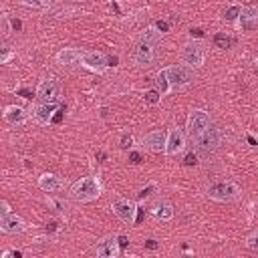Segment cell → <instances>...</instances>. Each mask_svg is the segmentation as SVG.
<instances>
[{"label": "cell", "mask_w": 258, "mask_h": 258, "mask_svg": "<svg viewBox=\"0 0 258 258\" xmlns=\"http://www.w3.org/2000/svg\"><path fill=\"white\" fill-rule=\"evenodd\" d=\"M58 111V103H46V101H38L32 105L30 109V117L38 123V125H48L52 123L54 113Z\"/></svg>", "instance_id": "obj_9"}, {"label": "cell", "mask_w": 258, "mask_h": 258, "mask_svg": "<svg viewBox=\"0 0 258 258\" xmlns=\"http://www.w3.org/2000/svg\"><path fill=\"white\" fill-rule=\"evenodd\" d=\"M103 194V183L97 175H85L81 179H77L71 189H69V196L71 200L75 202H81V204H87V202H93L97 200L99 196Z\"/></svg>", "instance_id": "obj_1"}, {"label": "cell", "mask_w": 258, "mask_h": 258, "mask_svg": "<svg viewBox=\"0 0 258 258\" xmlns=\"http://www.w3.org/2000/svg\"><path fill=\"white\" fill-rule=\"evenodd\" d=\"M153 26L161 32V34H165L167 30H169V26H167V22H163V20H157V22H153Z\"/></svg>", "instance_id": "obj_32"}, {"label": "cell", "mask_w": 258, "mask_h": 258, "mask_svg": "<svg viewBox=\"0 0 258 258\" xmlns=\"http://www.w3.org/2000/svg\"><path fill=\"white\" fill-rule=\"evenodd\" d=\"M157 240H153V238H149V240H145V248L147 250H157Z\"/></svg>", "instance_id": "obj_35"}, {"label": "cell", "mask_w": 258, "mask_h": 258, "mask_svg": "<svg viewBox=\"0 0 258 258\" xmlns=\"http://www.w3.org/2000/svg\"><path fill=\"white\" fill-rule=\"evenodd\" d=\"M222 141V131L216 127H210L206 133H202L198 139H194V145L200 153H212Z\"/></svg>", "instance_id": "obj_10"}, {"label": "cell", "mask_w": 258, "mask_h": 258, "mask_svg": "<svg viewBox=\"0 0 258 258\" xmlns=\"http://www.w3.org/2000/svg\"><path fill=\"white\" fill-rule=\"evenodd\" d=\"M60 117H62V109H58V111L54 113V117H52V123H58V121H60Z\"/></svg>", "instance_id": "obj_38"}, {"label": "cell", "mask_w": 258, "mask_h": 258, "mask_svg": "<svg viewBox=\"0 0 258 258\" xmlns=\"http://www.w3.org/2000/svg\"><path fill=\"white\" fill-rule=\"evenodd\" d=\"M155 87H157V91H159L161 95H167V93L171 91L169 81H167V75H165V69H161V71L155 75Z\"/></svg>", "instance_id": "obj_22"}, {"label": "cell", "mask_w": 258, "mask_h": 258, "mask_svg": "<svg viewBox=\"0 0 258 258\" xmlns=\"http://www.w3.org/2000/svg\"><path fill=\"white\" fill-rule=\"evenodd\" d=\"M189 34H191V38H194V36H196V38H202V36H204V32H202L200 28H191Z\"/></svg>", "instance_id": "obj_36"}, {"label": "cell", "mask_w": 258, "mask_h": 258, "mask_svg": "<svg viewBox=\"0 0 258 258\" xmlns=\"http://www.w3.org/2000/svg\"><path fill=\"white\" fill-rule=\"evenodd\" d=\"M12 210H10V204L6 202V200H2L0 202V216H6V214H10Z\"/></svg>", "instance_id": "obj_33"}, {"label": "cell", "mask_w": 258, "mask_h": 258, "mask_svg": "<svg viewBox=\"0 0 258 258\" xmlns=\"http://www.w3.org/2000/svg\"><path fill=\"white\" fill-rule=\"evenodd\" d=\"M24 6H30V8H46L52 0H20Z\"/></svg>", "instance_id": "obj_28"}, {"label": "cell", "mask_w": 258, "mask_h": 258, "mask_svg": "<svg viewBox=\"0 0 258 258\" xmlns=\"http://www.w3.org/2000/svg\"><path fill=\"white\" fill-rule=\"evenodd\" d=\"M18 93H20V95H22V97H24V99H30V95H32V93H30V91H28V89H20V91H18Z\"/></svg>", "instance_id": "obj_39"}, {"label": "cell", "mask_w": 258, "mask_h": 258, "mask_svg": "<svg viewBox=\"0 0 258 258\" xmlns=\"http://www.w3.org/2000/svg\"><path fill=\"white\" fill-rule=\"evenodd\" d=\"M129 161L131 163H141V153H137V151H129Z\"/></svg>", "instance_id": "obj_34"}, {"label": "cell", "mask_w": 258, "mask_h": 258, "mask_svg": "<svg viewBox=\"0 0 258 258\" xmlns=\"http://www.w3.org/2000/svg\"><path fill=\"white\" fill-rule=\"evenodd\" d=\"M151 214L161 220V222H169L173 218V206L167 202V200H157L153 206H151Z\"/></svg>", "instance_id": "obj_20"}, {"label": "cell", "mask_w": 258, "mask_h": 258, "mask_svg": "<svg viewBox=\"0 0 258 258\" xmlns=\"http://www.w3.org/2000/svg\"><path fill=\"white\" fill-rule=\"evenodd\" d=\"M105 157H107V155H105V151H97V159H101V161H103Z\"/></svg>", "instance_id": "obj_41"}, {"label": "cell", "mask_w": 258, "mask_h": 258, "mask_svg": "<svg viewBox=\"0 0 258 258\" xmlns=\"http://www.w3.org/2000/svg\"><path fill=\"white\" fill-rule=\"evenodd\" d=\"M153 191V185H147V187H141L139 191H137V200H143V198H147L149 194Z\"/></svg>", "instance_id": "obj_31"}, {"label": "cell", "mask_w": 258, "mask_h": 258, "mask_svg": "<svg viewBox=\"0 0 258 258\" xmlns=\"http://www.w3.org/2000/svg\"><path fill=\"white\" fill-rule=\"evenodd\" d=\"M117 240H119V246H121V248H125V246L129 244V242H127V236H123V234H121V236H117Z\"/></svg>", "instance_id": "obj_37"}, {"label": "cell", "mask_w": 258, "mask_h": 258, "mask_svg": "<svg viewBox=\"0 0 258 258\" xmlns=\"http://www.w3.org/2000/svg\"><path fill=\"white\" fill-rule=\"evenodd\" d=\"M133 143H135V139H133V135H129V133H123V135H121V139H119L121 149H127V151H131V149H133Z\"/></svg>", "instance_id": "obj_26"}, {"label": "cell", "mask_w": 258, "mask_h": 258, "mask_svg": "<svg viewBox=\"0 0 258 258\" xmlns=\"http://www.w3.org/2000/svg\"><path fill=\"white\" fill-rule=\"evenodd\" d=\"M12 28H14L16 32H18V30L22 28V24H20V20H12Z\"/></svg>", "instance_id": "obj_40"}, {"label": "cell", "mask_w": 258, "mask_h": 258, "mask_svg": "<svg viewBox=\"0 0 258 258\" xmlns=\"http://www.w3.org/2000/svg\"><path fill=\"white\" fill-rule=\"evenodd\" d=\"M210 129V115L204 109H194L187 115V123H185V135L194 141L198 139L202 133H206Z\"/></svg>", "instance_id": "obj_4"}, {"label": "cell", "mask_w": 258, "mask_h": 258, "mask_svg": "<svg viewBox=\"0 0 258 258\" xmlns=\"http://www.w3.org/2000/svg\"><path fill=\"white\" fill-rule=\"evenodd\" d=\"M256 73H258V67H256Z\"/></svg>", "instance_id": "obj_42"}, {"label": "cell", "mask_w": 258, "mask_h": 258, "mask_svg": "<svg viewBox=\"0 0 258 258\" xmlns=\"http://www.w3.org/2000/svg\"><path fill=\"white\" fill-rule=\"evenodd\" d=\"M204 58H206V52H204L202 42L189 40V42L183 44V48H181V62H185L187 67H191L196 71V69H200L204 64Z\"/></svg>", "instance_id": "obj_5"}, {"label": "cell", "mask_w": 258, "mask_h": 258, "mask_svg": "<svg viewBox=\"0 0 258 258\" xmlns=\"http://www.w3.org/2000/svg\"><path fill=\"white\" fill-rule=\"evenodd\" d=\"M111 210L113 214L123 222V224H135V216H137V206L135 202L127 200V198H117L113 204H111Z\"/></svg>", "instance_id": "obj_8"}, {"label": "cell", "mask_w": 258, "mask_h": 258, "mask_svg": "<svg viewBox=\"0 0 258 258\" xmlns=\"http://www.w3.org/2000/svg\"><path fill=\"white\" fill-rule=\"evenodd\" d=\"M26 230V222L22 216L18 214H6V216H0V232L2 234H22Z\"/></svg>", "instance_id": "obj_13"}, {"label": "cell", "mask_w": 258, "mask_h": 258, "mask_svg": "<svg viewBox=\"0 0 258 258\" xmlns=\"http://www.w3.org/2000/svg\"><path fill=\"white\" fill-rule=\"evenodd\" d=\"M81 54H83V50H79V48H60L56 52L54 60L60 67H75L81 62Z\"/></svg>", "instance_id": "obj_17"}, {"label": "cell", "mask_w": 258, "mask_h": 258, "mask_svg": "<svg viewBox=\"0 0 258 258\" xmlns=\"http://www.w3.org/2000/svg\"><path fill=\"white\" fill-rule=\"evenodd\" d=\"M95 254L99 258H117L121 254V246L117 236H105L95 244Z\"/></svg>", "instance_id": "obj_12"}, {"label": "cell", "mask_w": 258, "mask_h": 258, "mask_svg": "<svg viewBox=\"0 0 258 258\" xmlns=\"http://www.w3.org/2000/svg\"><path fill=\"white\" fill-rule=\"evenodd\" d=\"M183 147H185V133H183V129H179V127H171L169 131H167V139H165V155H177V153H181L183 151Z\"/></svg>", "instance_id": "obj_11"}, {"label": "cell", "mask_w": 258, "mask_h": 258, "mask_svg": "<svg viewBox=\"0 0 258 258\" xmlns=\"http://www.w3.org/2000/svg\"><path fill=\"white\" fill-rule=\"evenodd\" d=\"M246 248H250V250L258 252V228H256V230H252V232L246 236Z\"/></svg>", "instance_id": "obj_25"}, {"label": "cell", "mask_w": 258, "mask_h": 258, "mask_svg": "<svg viewBox=\"0 0 258 258\" xmlns=\"http://www.w3.org/2000/svg\"><path fill=\"white\" fill-rule=\"evenodd\" d=\"M230 44H232V38H230L226 32H218V34L214 36V46H216V48L226 50V48H230Z\"/></svg>", "instance_id": "obj_23"}, {"label": "cell", "mask_w": 258, "mask_h": 258, "mask_svg": "<svg viewBox=\"0 0 258 258\" xmlns=\"http://www.w3.org/2000/svg\"><path fill=\"white\" fill-rule=\"evenodd\" d=\"M58 93H60V87H58V81L48 75V77H42L38 87H36V97L38 101H46V103H58Z\"/></svg>", "instance_id": "obj_7"}, {"label": "cell", "mask_w": 258, "mask_h": 258, "mask_svg": "<svg viewBox=\"0 0 258 258\" xmlns=\"http://www.w3.org/2000/svg\"><path fill=\"white\" fill-rule=\"evenodd\" d=\"M26 119H28V113L20 105H8L4 109V121L10 123V125H22Z\"/></svg>", "instance_id": "obj_18"}, {"label": "cell", "mask_w": 258, "mask_h": 258, "mask_svg": "<svg viewBox=\"0 0 258 258\" xmlns=\"http://www.w3.org/2000/svg\"><path fill=\"white\" fill-rule=\"evenodd\" d=\"M165 139H167V133H163L161 129H153L143 137V145L153 153H161L165 151Z\"/></svg>", "instance_id": "obj_15"}, {"label": "cell", "mask_w": 258, "mask_h": 258, "mask_svg": "<svg viewBox=\"0 0 258 258\" xmlns=\"http://www.w3.org/2000/svg\"><path fill=\"white\" fill-rule=\"evenodd\" d=\"M242 194L240 185L232 179H224V181H216L212 183L208 189H206V196L214 202H220V204H228V202H234L238 200Z\"/></svg>", "instance_id": "obj_2"}, {"label": "cell", "mask_w": 258, "mask_h": 258, "mask_svg": "<svg viewBox=\"0 0 258 258\" xmlns=\"http://www.w3.org/2000/svg\"><path fill=\"white\" fill-rule=\"evenodd\" d=\"M81 67L91 71V73H97L101 75L107 67H109V56L99 52V50H83L81 54Z\"/></svg>", "instance_id": "obj_6"}, {"label": "cell", "mask_w": 258, "mask_h": 258, "mask_svg": "<svg viewBox=\"0 0 258 258\" xmlns=\"http://www.w3.org/2000/svg\"><path fill=\"white\" fill-rule=\"evenodd\" d=\"M240 10H242L240 6H230V8L224 12V18H226L228 22H234V20L240 16Z\"/></svg>", "instance_id": "obj_27"}, {"label": "cell", "mask_w": 258, "mask_h": 258, "mask_svg": "<svg viewBox=\"0 0 258 258\" xmlns=\"http://www.w3.org/2000/svg\"><path fill=\"white\" fill-rule=\"evenodd\" d=\"M238 20H240V26H242L244 30L256 28V26H258V8H256V6H244V8L240 10Z\"/></svg>", "instance_id": "obj_19"}, {"label": "cell", "mask_w": 258, "mask_h": 258, "mask_svg": "<svg viewBox=\"0 0 258 258\" xmlns=\"http://www.w3.org/2000/svg\"><path fill=\"white\" fill-rule=\"evenodd\" d=\"M165 75H167V81H169L171 89H183L194 81V69L187 67L185 62L165 67Z\"/></svg>", "instance_id": "obj_3"}, {"label": "cell", "mask_w": 258, "mask_h": 258, "mask_svg": "<svg viewBox=\"0 0 258 258\" xmlns=\"http://www.w3.org/2000/svg\"><path fill=\"white\" fill-rule=\"evenodd\" d=\"M155 58V44L151 42H145V40H139L135 50H133V60L139 64V67H147L151 64Z\"/></svg>", "instance_id": "obj_14"}, {"label": "cell", "mask_w": 258, "mask_h": 258, "mask_svg": "<svg viewBox=\"0 0 258 258\" xmlns=\"http://www.w3.org/2000/svg\"><path fill=\"white\" fill-rule=\"evenodd\" d=\"M12 54H14V52H12V50H10L8 46H2V54H0V64H6V62H8L10 58H12Z\"/></svg>", "instance_id": "obj_29"}, {"label": "cell", "mask_w": 258, "mask_h": 258, "mask_svg": "<svg viewBox=\"0 0 258 258\" xmlns=\"http://www.w3.org/2000/svg\"><path fill=\"white\" fill-rule=\"evenodd\" d=\"M198 163V153H187L185 155V159H183V165H187V167H191V165H196Z\"/></svg>", "instance_id": "obj_30"}, {"label": "cell", "mask_w": 258, "mask_h": 258, "mask_svg": "<svg viewBox=\"0 0 258 258\" xmlns=\"http://www.w3.org/2000/svg\"><path fill=\"white\" fill-rule=\"evenodd\" d=\"M38 187L42 191H46V194H56V191L64 189V183L56 173H42L38 177Z\"/></svg>", "instance_id": "obj_16"}, {"label": "cell", "mask_w": 258, "mask_h": 258, "mask_svg": "<svg viewBox=\"0 0 258 258\" xmlns=\"http://www.w3.org/2000/svg\"><path fill=\"white\" fill-rule=\"evenodd\" d=\"M161 38H163V34L151 24V26H147L145 28V32L141 34V38L139 40H145V42H151V44H157V42H161Z\"/></svg>", "instance_id": "obj_21"}, {"label": "cell", "mask_w": 258, "mask_h": 258, "mask_svg": "<svg viewBox=\"0 0 258 258\" xmlns=\"http://www.w3.org/2000/svg\"><path fill=\"white\" fill-rule=\"evenodd\" d=\"M161 97H163V95H161L157 89H149V91L143 93V99H145L147 105H157V103L161 101Z\"/></svg>", "instance_id": "obj_24"}]
</instances>
